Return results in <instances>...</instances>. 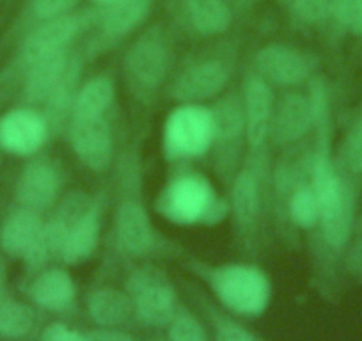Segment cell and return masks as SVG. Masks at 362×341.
I'll list each match as a JSON object with an SVG mask.
<instances>
[{
	"label": "cell",
	"instance_id": "cell-37",
	"mask_svg": "<svg viewBox=\"0 0 362 341\" xmlns=\"http://www.w3.org/2000/svg\"><path fill=\"white\" fill-rule=\"evenodd\" d=\"M351 33H355V34H358V36H362V15H361V18L357 20V22L354 23V25H351Z\"/></svg>",
	"mask_w": 362,
	"mask_h": 341
},
{
	"label": "cell",
	"instance_id": "cell-27",
	"mask_svg": "<svg viewBox=\"0 0 362 341\" xmlns=\"http://www.w3.org/2000/svg\"><path fill=\"white\" fill-rule=\"evenodd\" d=\"M211 114L215 123V139L235 141L242 130H245V110L235 96H228L217 103Z\"/></svg>",
	"mask_w": 362,
	"mask_h": 341
},
{
	"label": "cell",
	"instance_id": "cell-26",
	"mask_svg": "<svg viewBox=\"0 0 362 341\" xmlns=\"http://www.w3.org/2000/svg\"><path fill=\"white\" fill-rule=\"evenodd\" d=\"M36 323V316L29 306L13 299L0 297V337L23 340L29 336Z\"/></svg>",
	"mask_w": 362,
	"mask_h": 341
},
{
	"label": "cell",
	"instance_id": "cell-20",
	"mask_svg": "<svg viewBox=\"0 0 362 341\" xmlns=\"http://www.w3.org/2000/svg\"><path fill=\"white\" fill-rule=\"evenodd\" d=\"M87 308H89L90 318L102 327L123 325L135 311L130 295L119 290H112V288H102V290L93 291L89 295Z\"/></svg>",
	"mask_w": 362,
	"mask_h": 341
},
{
	"label": "cell",
	"instance_id": "cell-14",
	"mask_svg": "<svg viewBox=\"0 0 362 341\" xmlns=\"http://www.w3.org/2000/svg\"><path fill=\"white\" fill-rule=\"evenodd\" d=\"M245 135L252 146H261L270 134L274 117V93L259 76H250L243 89Z\"/></svg>",
	"mask_w": 362,
	"mask_h": 341
},
{
	"label": "cell",
	"instance_id": "cell-5",
	"mask_svg": "<svg viewBox=\"0 0 362 341\" xmlns=\"http://www.w3.org/2000/svg\"><path fill=\"white\" fill-rule=\"evenodd\" d=\"M135 313L148 325L162 327L176 315V295L167 277L155 269L137 270L128 281Z\"/></svg>",
	"mask_w": 362,
	"mask_h": 341
},
{
	"label": "cell",
	"instance_id": "cell-36",
	"mask_svg": "<svg viewBox=\"0 0 362 341\" xmlns=\"http://www.w3.org/2000/svg\"><path fill=\"white\" fill-rule=\"evenodd\" d=\"M86 341H134L128 334L119 333L112 329H98L90 330L86 334Z\"/></svg>",
	"mask_w": 362,
	"mask_h": 341
},
{
	"label": "cell",
	"instance_id": "cell-29",
	"mask_svg": "<svg viewBox=\"0 0 362 341\" xmlns=\"http://www.w3.org/2000/svg\"><path fill=\"white\" fill-rule=\"evenodd\" d=\"M170 341H206V333L190 313L180 311L170 322Z\"/></svg>",
	"mask_w": 362,
	"mask_h": 341
},
{
	"label": "cell",
	"instance_id": "cell-6",
	"mask_svg": "<svg viewBox=\"0 0 362 341\" xmlns=\"http://www.w3.org/2000/svg\"><path fill=\"white\" fill-rule=\"evenodd\" d=\"M43 228L36 212L18 208L9 214L0 228V247L8 256L40 267L50 258L43 242Z\"/></svg>",
	"mask_w": 362,
	"mask_h": 341
},
{
	"label": "cell",
	"instance_id": "cell-1",
	"mask_svg": "<svg viewBox=\"0 0 362 341\" xmlns=\"http://www.w3.org/2000/svg\"><path fill=\"white\" fill-rule=\"evenodd\" d=\"M320 204V224L327 243L341 249L346 243L351 229V196L348 187L336 175L332 162L327 155H318L313 166V183Z\"/></svg>",
	"mask_w": 362,
	"mask_h": 341
},
{
	"label": "cell",
	"instance_id": "cell-28",
	"mask_svg": "<svg viewBox=\"0 0 362 341\" xmlns=\"http://www.w3.org/2000/svg\"><path fill=\"white\" fill-rule=\"evenodd\" d=\"M288 210H290L291 221L297 226H300V228H315L320 222V204L318 200H316L315 190L311 187L298 189L291 196Z\"/></svg>",
	"mask_w": 362,
	"mask_h": 341
},
{
	"label": "cell",
	"instance_id": "cell-30",
	"mask_svg": "<svg viewBox=\"0 0 362 341\" xmlns=\"http://www.w3.org/2000/svg\"><path fill=\"white\" fill-rule=\"evenodd\" d=\"M336 0H293V9L304 22L318 23L334 16Z\"/></svg>",
	"mask_w": 362,
	"mask_h": 341
},
{
	"label": "cell",
	"instance_id": "cell-21",
	"mask_svg": "<svg viewBox=\"0 0 362 341\" xmlns=\"http://www.w3.org/2000/svg\"><path fill=\"white\" fill-rule=\"evenodd\" d=\"M103 16V33L109 37H123L137 29L149 15L151 0H112Z\"/></svg>",
	"mask_w": 362,
	"mask_h": 341
},
{
	"label": "cell",
	"instance_id": "cell-12",
	"mask_svg": "<svg viewBox=\"0 0 362 341\" xmlns=\"http://www.w3.org/2000/svg\"><path fill=\"white\" fill-rule=\"evenodd\" d=\"M254 64L261 76L281 86L304 82L311 69L308 57L300 50L286 45H268L261 48L254 57Z\"/></svg>",
	"mask_w": 362,
	"mask_h": 341
},
{
	"label": "cell",
	"instance_id": "cell-38",
	"mask_svg": "<svg viewBox=\"0 0 362 341\" xmlns=\"http://www.w3.org/2000/svg\"><path fill=\"white\" fill-rule=\"evenodd\" d=\"M2 287H4V272H2V267H0V297H2Z\"/></svg>",
	"mask_w": 362,
	"mask_h": 341
},
{
	"label": "cell",
	"instance_id": "cell-11",
	"mask_svg": "<svg viewBox=\"0 0 362 341\" xmlns=\"http://www.w3.org/2000/svg\"><path fill=\"white\" fill-rule=\"evenodd\" d=\"M80 30V20L73 15L50 18L27 36L22 45V61L29 68L34 62L68 48Z\"/></svg>",
	"mask_w": 362,
	"mask_h": 341
},
{
	"label": "cell",
	"instance_id": "cell-17",
	"mask_svg": "<svg viewBox=\"0 0 362 341\" xmlns=\"http://www.w3.org/2000/svg\"><path fill=\"white\" fill-rule=\"evenodd\" d=\"M69 57L68 52H59V54L48 55V57L41 59V61L30 64L29 71H27L25 89L23 95L29 103H47L52 93L55 91L59 83H61L62 76H64L66 69H68Z\"/></svg>",
	"mask_w": 362,
	"mask_h": 341
},
{
	"label": "cell",
	"instance_id": "cell-31",
	"mask_svg": "<svg viewBox=\"0 0 362 341\" xmlns=\"http://www.w3.org/2000/svg\"><path fill=\"white\" fill-rule=\"evenodd\" d=\"M76 4V0H30V8L36 16L43 20L57 18L68 15L69 9Z\"/></svg>",
	"mask_w": 362,
	"mask_h": 341
},
{
	"label": "cell",
	"instance_id": "cell-19",
	"mask_svg": "<svg viewBox=\"0 0 362 341\" xmlns=\"http://www.w3.org/2000/svg\"><path fill=\"white\" fill-rule=\"evenodd\" d=\"M30 297L41 308L61 311L75 299V283L64 270L50 269L36 277L30 288Z\"/></svg>",
	"mask_w": 362,
	"mask_h": 341
},
{
	"label": "cell",
	"instance_id": "cell-8",
	"mask_svg": "<svg viewBox=\"0 0 362 341\" xmlns=\"http://www.w3.org/2000/svg\"><path fill=\"white\" fill-rule=\"evenodd\" d=\"M45 116L30 109H13L0 117V148L18 156L34 155L48 139Z\"/></svg>",
	"mask_w": 362,
	"mask_h": 341
},
{
	"label": "cell",
	"instance_id": "cell-4",
	"mask_svg": "<svg viewBox=\"0 0 362 341\" xmlns=\"http://www.w3.org/2000/svg\"><path fill=\"white\" fill-rule=\"evenodd\" d=\"M165 149L170 156H199L215 141L214 114L197 103H185L165 121Z\"/></svg>",
	"mask_w": 362,
	"mask_h": 341
},
{
	"label": "cell",
	"instance_id": "cell-34",
	"mask_svg": "<svg viewBox=\"0 0 362 341\" xmlns=\"http://www.w3.org/2000/svg\"><path fill=\"white\" fill-rule=\"evenodd\" d=\"M217 341H256L249 330L235 322H221L217 325Z\"/></svg>",
	"mask_w": 362,
	"mask_h": 341
},
{
	"label": "cell",
	"instance_id": "cell-18",
	"mask_svg": "<svg viewBox=\"0 0 362 341\" xmlns=\"http://www.w3.org/2000/svg\"><path fill=\"white\" fill-rule=\"evenodd\" d=\"M100 238V214L98 208L87 212L83 217H80L66 233V238L62 242L59 258L69 265H76L93 256L96 250Z\"/></svg>",
	"mask_w": 362,
	"mask_h": 341
},
{
	"label": "cell",
	"instance_id": "cell-33",
	"mask_svg": "<svg viewBox=\"0 0 362 341\" xmlns=\"http://www.w3.org/2000/svg\"><path fill=\"white\" fill-rule=\"evenodd\" d=\"M362 15V0H336L334 16L343 27L351 29Z\"/></svg>",
	"mask_w": 362,
	"mask_h": 341
},
{
	"label": "cell",
	"instance_id": "cell-2",
	"mask_svg": "<svg viewBox=\"0 0 362 341\" xmlns=\"http://www.w3.org/2000/svg\"><path fill=\"white\" fill-rule=\"evenodd\" d=\"M160 212L176 224H215L226 217V203L199 175H183L169 183L160 197Z\"/></svg>",
	"mask_w": 362,
	"mask_h": 341
},
{
	"label": "cell",
	"instance_id": "cell-16",
	"mask_svg": "<svg viewBox=\"0 0 362 341\" xmlns=\"http://www.w3.org/2000/svg\"><path fill=\"white\" fill-rule=\"evenodd\" d=\"M313 117V107L308 98L300 95H286L272 117V139L277 144H290L298 141L309 130Z\"/></svg>",
	"mask_w": 362,
	"mask_h": 341
},
{
	"label": "cell",
	"instance_id": "cell-22",
	"mask_svg": "<svg viewBox=\"0 0 362 341\" xmlns=\"http://www.w3.org/2000/svg\"><path fill=\"white\" fill-rule=\"evenodd\" d=\"M189 18L199 34L217 36L229 29L233 15L224 0H190Z\"/></svg>",
	"mask_w": 362,
	"mask_h": 341
},
{
	"label": "cell",
	"instance_id": "cell-39",
	"mask_svg": "<svg viewBox=\"0 0 362 341\" xmlns=\"http://www.w3.org/2000/svg\"><path fill=\"white\" fill-rule=\"evenodd\" d=\"M102 2H112V0H102Z\"/></svg>",
	"mask_w": 362,
	"mask_h": 341
},
{
	"label": "cell",
	"instance_id": "cell-25",
	"mask_svg": "<svg viewBox=\"0 0 362 341\" xmlns=\"http://www.w3.org/2000/svg\"><path fill=\"white\" fill-rule=\"evenodd\" d=\"M259 183L252 170H242L233 185V208L243 228H250L259 215Z\"/></svg>",
	"mask_w": 362,
	"mask_h": 341
},
{
	"label": "cell",
	"instance_id": "cell-32",
	"mask_svg": "<svg viewBox=\"0 0 362 341\" xmlns=\"http://www.w3.org/2000/svg\"><path fill=\"white\" fill-rule=\"evenodd\" d=\"M346 162L354 173H362V117L346 139Z\"/></svg>",
	"mask_w": 362,
	"mask_h": 341
},
{
	"label": "cell",
	"instance_id": "cell-3",
	"mask_svg": "<svg viewBox=\"0 0 362 341\" xmlns=\"http://www.w3.org/2000/svg\"><path fill=\"white\" fill-rule=\"evenodd\" d=\"M210 283L217 297L238 315L257 316L270 302V281L257 267H218L211 270Z\"/></svg>",
	"mask_w": 362,
	"mask_h": 341
},
{
	"label": "cell",
	"instance_id": "cell-7",
	"mask_svg": "<svg viewBox=\"0 0 362 341\" xmlns=\"http://www.w3.org/2000/svg\"><path fill=\"white\" fill-rule=\"evenodd\" d=\"M170 55L167 41L158 29L142 34L128 50L124 66L134 86L141 89H156L169 69Z\"/></svg>",
	"mask_w": 362,
	"mask_h": 341
},
{
	"label": "cell",
	"instance_id": "cell-24",
	"mask_svg": "<svg viewBox=\"0 0 362 341\" xmlns=\"http://www.w3.org/2000/svg\"><path fill=\"white\" fill-rule=\"evenodd\" d=\"M78 73H80V62L76 57H71L69 61L68 69H66L64 76H62L61 83H59L55 91L52 93V96L48 98V102L45 103L47 107V114H45V120H47L48 127H61L62 120L66 117L68 110L73 112V105H75L76 98V82H78Z\"/></svg>",
	"mask_w": 362,
	"mask_h": 341
},
{
	"label": "cell",
	"instance_id": "cell-9",
	"mask_svg": "<svg viewBox=\"0 0 362 341\" xmlns=\"http://www.w3.org/2000/svg\"><path fill=\"white\" fill-rule=\"evenodd\" d=\"M69 141L80 162L90 170H103L112 158V134L105 117H71Z\"/></svg>",
	"mask_w": 362,
	"mask_h": 341
},
{
	"label": "cell",
	"instance_id": "cell-35",
	"mask_svg": "<svg viewBox=\"0 0 362 341\" xmlns=\"http://www.w3.org/2000/svg\"><path fill=\"white\" fill-rule=\"evenodd\" d=\"M43 341H86V336L68 329L62 323H52L43 333Z\"/></svg>",
	"mask_w": 362,
	"mask_h": 341
},
{
	"label": "cell",
	"instance_id": "cell-23",
	"mask_svg": "<svg viewBox=\"0 0 362 341\" xmlns=\"http://www.w3.org/2000/svg\"><path fill=\"white\" fill-rule=\"evenodd\" d=\"M114 82L109 76H96L78 91L71 117H103L114 102Z\"/></svg>",
	"mask_w": 362,
	"mask_h": 341
},
{
	"label": "cell",
	"instance_id": "cell-10",
	"mask_svg": "<svg viewBox=\"0 0 362 341\" xmlns=\"http://www.w3.org/2000/svg\"><path fill=\"white\" fill-rule=\"evenodd\" d=\"M61 190V175L54 163L47 160H34L27 163L16 180L15 197L20 208L41 212L50 207Z\"/></svg>",
	"mask_w": 362,
	"mask_h": 341
},
{
	"label": "cell",
	"instance_id": "cell-15",
	"mask_svg": "<svg viewBox=\"0 0 362 341\" xmlns=\"http://www.w3.org/2000/svg\"><path fill=\"white\" fill-rule=\"evenodd\" d=\"M116 233L123 249L134 256L148 254L155 243L148 212L141 203L134 200L123 201L117 208Z\"/></svg>",
	"mask_w": 362,
	"mask_h": 341
},
{
	"label": "cell",
	"instance_id": "cell-13",
	"mask_svg": "<svg viewBox=\"0 0 362 341\" xmlns=\"http://www.w3.org/2000/svg\"><path fill=\"white\" fill-rule=\"evenodd\" d=\"M229 80V69L221 61H204L187 69L174 83L173 96L183 103L214 98Z\"/></svg>",
	"mask_w": 362,
	"mask_h": 341
}]
</instances>
